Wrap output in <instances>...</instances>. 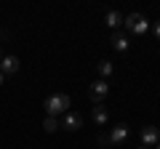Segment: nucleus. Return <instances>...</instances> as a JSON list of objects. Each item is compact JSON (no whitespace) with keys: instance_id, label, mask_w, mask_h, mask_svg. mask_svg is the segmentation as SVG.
<instances>
[{"instance_id":"obj_3","label":"nucleus","mask_w":160,"mask_h":149,"mask_svg":"<svg viewBox=\"0 0 160 149\" xmlns=\"http://www.w3.org/2000/svg\"><path fill=\"white\" fill-rule=\"evenodd\" d=\"M107 93H109L107 80H93V83H91V88H88V96H91V101H93V104H102L104 99H107Z\"/></svg>"},{"instance_id":"obj_7","label":"nucleus","mask_w":160,"mask_h":149,"mask_svg":"<svg viewBox=\"0 0 160 149\" xmlns=\"http://www.w3.org/2000/svg\"><path fill=\"white\" fill-rule=\"evenodd\" d=\"M142 141H144V147H152V144H160V131L155 125H147L142 131Z\"/></svg>"},{"instance_id":"obj_5","label":"nucleus","mask_w":160,"mask_h":149,"mask_svg":"<svg viewBox=\"0 0 160 149\" xmlns=\"http://www.w3.org/2000/svg\"><path fill=\"white\" fill-rule=\"evenodd\" d=\"M62 128L64 131H80V128H83V115H78V112H64Z\"/></svg>"},{"instance_id":"obj_6","label":"nucleus","mask_w":160,"mask_h":149,"mask_svg":"<svg viewBox=\"0 0 160 149\" xmlns=\"http://www.w3.org/2000/svg\"><path fill=\"white\" fill-rule=\"evenodd\" d=\"M19 67H22V64H19L16 56H3V59H0V72H3V74H16Z\"/></svg>"},{"instance_id":"obj_4","label":"nucleus","mask_w":160,"mask_h":149,"mask_svg":"<svg viewBox=\"0 0 160 149\" xmlns=\"http://www.w3.org/2000/svg\"><path fill=\"white\" fill-rule=\"evenodd\" d=\"M107 138H109V144H112V147H123V144H126V138H128V125H126V123H118Z\"/></svg>"},{"instance_id":"obj_14","label":"nucleus","mask_w":160,"mask_h":149,"mask_svg":"<svg viewBox=\"0 0 160 149\" xmlns=\"http://www.w3.org/2000/svg\"><path fill=\"white\" fill-rule=\"evenodd\" d=\"M0 85H3V72H0Z\"/></svg>"},{"instance_id":"obj_16","label":"nucleus","mask_w":160,"mask_h":149,"mask_svg":"<svg viewBox=\"0 0 160 149\" xmlns=\"http://www.w3.org/2000/svg\"><path fill=\"white\" fill-rule=\"evenodd\" d=\"M0 59H3V51H0Z\"/></svg>"},{"instance_id":"obj_1","label":"nucleus","mask_w":160,"mask_h":149,"mask_svg":"<svg viewBox=\"0 0 160 149\" xmlns=\"http://www.w3.org/2000/svg\"><path fill=\"white\" fill-rule=\"evenodd\" d=\"M69 107H72V101H69L67 93H56V96H48L46 99L48 117H56V115H62V112H69Z\"/></svg>"},{"instance_id":"obj_12","label":"nucleus","mask_w":160,"mask_h":149,"mask_svg":"<svg viewBox=\"0 0 160 149\" xmlns=\"http://www.w3.org/2000/svg\"><path fill=\"white\" fill-rule=\"evenodd\" d=\"M99 74H102V80L109 77L112 74V61H99Z\"/></svg>"},{"instance_id":"obj_2","label":"nucleus","mask_w":160,"mask_h":149,"mask_svg":"<svg viewBox=\"0 0 160 149\" xmlns=\"http://www.w3.org/2000/svg\"><path fill=\"white\" fill-rule=\"evenodd\" d=\"M123 24H126V29L131 35H144L149 29V22L144 19V13H131V16L123 19Z\"/></svg>"},{"instance_id":"obj_8","label":"nucleus","mask_w":160,"mask_h":149,"mask_svg":"<svg viewBox=\"0 0 160 149\" xmlns=\"http://www.w3.org/2000/svg\"><path fill=\"white\" fill-rule=\"evenodd\" d=\"M91 117H93V123H96V125H104V123L109 120V112H107V107H104V104H96V107H91Z\"/></svg>"},{"instance_id":"obj_17","label":"nucleus","mask_w":160,"mask_h":149,"mask_svg":"<svg viewBox=\"0 0 160 149\" xmlns=\"http://www.w3.org/2000/svg\"><path fill=\"white\" fill-rule=\"evenodd\" d=\"M142 149H149V147H142Z\"/></svg>"},{"instance_id":"obj_11","label":"nucleus","mask_w":160,"mask_h":149,"mask_svg":"<svg viewBox=\"0 0 160 149\" xmlns=\"http://www.w3.org/2000/svg\"><path fill=\"white\" fill-rule=\"evenodd\" d=\"M43 131H46V133L59 131V120H56V117H46V120H43Z\"/></svg>"},{"instance_id":"obj_13","label":"nucleus","mask_w":160,"mask_h":149,"mask_svg":"<svg viewBox=\"0 0 160 149\" xmlns=\"http://www.w3.org/2000/svg\"><path fill=\"white\" fill-rule=\"evenodd\" d=\"M155 37H160V22H155Z\"/></svg>"},{"instance_id":"obj_9","label":"nucleus","mask_w":160,"mask_h":149,"mask_svg":"<svg viewBox=\"0 0 160 149\" xmlns=\"http://www.w3.org/2000/svg\"><path fill=\"white\" fill-rule=\"evenodd\" d=\"M109 43H112L115 51H128V35H123V32H112Z\"/></svg>"},{"instance_id":"obj_10","label":"nucleus","mask_w":160,"mask_h":149,"mask_svg":"<svg viewBox=\"0 0 160 149\" xmlns=\"http://www.w3.org/2000/svg\"><path fill=\"white\" fill-rule=\"evenodd\" d=\"M104 22H107V27H109V29H118L120 24H123V16H120L118 11H109V13H107V19H104Z\"/></svg>"},{"instance_id":"obj_15","label":"nucleus","mask_w":160,"mask_h":149,"mask_svg":"<svg viewBox=\"0 0 160 149\" xmlns=\"http://www.w3.org/2000/svg\"><path fill=\"white\" fill-rule=\"evenodd\" d=\"M155 149H160V144H155Z\"/></svg>"}]
</instances>
